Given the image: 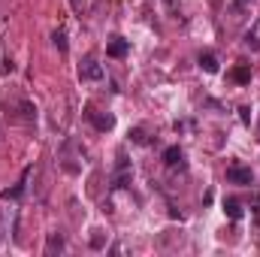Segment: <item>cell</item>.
<instances>
[{
	"instance_id": "obj_13",
	"label": "cell",
	"mask_w": 260,
	"mask_h": 257,
	"mask_svg": "<svg viewBox=\"0 0 260 257\" xmlns=\"http://www.w3.org/2000/svg\"><path fill=\"white\" fill-rule=\"evenodd\" d=\"M130 139H133V142H139V145H142V142H148V139H145V130H142V127L130 130Z\"/></svg>"
},
{
	"instance_id": "obj_6",
	"label": "cell",
	"mask_w": 260,
	"mask_h": 257,
	"mask_svg": "<svg viewBox=\"0 0 260 257\" xmlns=\"http://www.w3.org/2000/svg\"><path fill=\"white\" fill-rule=\"evenodd\" d=\"M182 160H185V154H182L179 145H170V148L164 151V164H167V167H182Z\"/></svg>"
},
{
	"instance_id": "obj_17",
	"label": "cell",
	"mask_w": 260,
	"mask_h": 257,
	"mask_svg": "<svg viewBox=\"0 0 260 257\" xmlns=\"http://www.w3.org/2000/svg\"><path fill=\"white\" fill-rule=\"evenodd\" d=\"M254 221H257V224H260V206H257V209H254Z\"/></svg>"
},
{
	"instance_id": "obj_2",
	"label": "cell",
	"mask_w": 260,
	"mask_h": 257,
	"mask_svg": "<svg viewBox=\"0 0 260 257\" xmlns=\"http://www.w3.org/2000/svg\"><path fill=\"white\" fill-rule=\"evenodd\" d=\"M85 118H88V121H91L97 130H103V133L115 127V118H112V115H100L94 106H85Z\"/></svg>"
},
{
	"instance_id": "obj_10",
	"label": "cell",
	"mask_w": 260,
	"mask_h": 257,
	"mask_svg": "<svg viewBox=\"0 0 260 257\" xmlns=\"http://www.w3.org/2000/svg\"><path fill=\"white\" fill-rule=\"evenodd\" d=\"M200 67H203L206 73H218V58H215L212 52H203V55H200Z\"/></svg>"
},
{
	"instance_id": "obj_9",
	"label": "cell",
	"mask_w": 260,
	"mask_h": 257,
	"mask_svg": "<svg viewBox=\"0 0 260 257\" xmlns=\"http://www.w3.org/2000/svg\"><path fill=\"white\" fill-rule=\"evenodd\" d=\"M224 212H227V218L239 221V218H242V203H239V200H224Z\"/></svg>"
},
{
	"instance_id": "obj_7",
	"label": "cell",
	"mask_w": 260,
	"mask_h": 257,
	"mask_svg": "<svg viewBox=\"0 0 260 257\" xmlns=\"http://www.w3.org/2000/svg\"><path fill=\"white\" fill-rule=\"evenodd\" d=\"M24 185H27V173L21 176V182H18V185H12V188H6V191L0 194V197H3V200H18V197L24 194Z\"/></svg>"
},
{
	"instance_id": "obj_16",
	"label": "cell",
	"mask_w": 260,
	"mask_h": 257,
	"mask_svg": "<svg viewBox=\"0 0 260 257\" xmlns=\"http://www.w3.org/2000/svg\"><path fill=\"white\" fill-rule=\"evenodd\" d=\"M233 3H236V6H245V3H251V0H233Z\"/></svg>"
},
{
	"instance_id": "obj_15",
	"label": "cell",
	"mask_w": 260,
	"mask_h": 257,
	"mask_svg": "<svg viewBox=\"0 0 260 257\" xmlns=\"http://www.w3.org/2000/svg\"><path fill=\"white\" fill-rule=\"evenodd\" d=\"M70 6H73V9H79V6H82V0H70Z\"/></svg>"
},
{
	"instance_id": "obj_1",
	"label": "cell",
	"mask_w": 260,
	"mask_h": 257,
	"mask_svg": "<svg viewBox=\"0 0 260 257\" xmlns=\"http://www.w3.org/2000/svg\"><path fill=\"white\" fill-rule=\"evenodd\" d=\"M227 182L230 185H251L254 173L248 167H242V164H233V167H227Z\"/></svg>"
},
{
	"instance_id": "obj_8",
	"label": "cell",
	"mask_w": 260,
	"mask_h": 257,
	"mask_svg": "<svg viewBox=\"0 0 260 257\" xmlns=\"http://www.w3.org/2000/svg\"><path fill=\"white\" fill-rule=\"evenodd\" d=\"M230 79H233V82H239V85H248V82H251V67H248V64L236 67V70L230 73Z\"/></svg>"
},
{
	"instance_id": "obj_4",
	"label": "cell",
	"mask_w": 260,
	"mask_h": 257,
	"mask_svg": "<svg viewBox=\"0 0 260 257\" xmlns=\"http://www.w3.org/2000/svg\"><path fill=\"white\" fill-rule=\"evenodd\" d=\"M127 182H130V164H127V157H118V170L112 176V188H124Z\"/></svg>"
},
{
	"instance_id": "obj_14",
	"label": "cell",
	"mask_w": 260,
	"mask_h": 257,
	"mask_svg": "<svg viewBox=\"0 0 260 257\" xmlns=\"http://www.w3.org/2000/svg\"><path fill=\"white\" fill-rule=\"evenodd\" d=\"M239 112H242V121H245V124H248V121H251V109H248V106H242V109H239Z\"/></svg>"
},
{
	"instance_id": "obj_11",
	"label": "cell",
	"mask_w": 260,
	"mask_h": 257,
	"mask_svg": "<svg viewBox=\"0 0 260 257\" xmlns=\"http://www.w3.org/2000/svg\"><path fill=\"white\" fill-rule=\"evenodd\" d=\"M61 248H64V239H61V236H49L46 251H49V254H55V251H61Z\"/></svg>"
},
{
	"instance_id": "obj_12",
	"label": "cell",
	"mask_w": 260,
	"mask_h": 257,
	"mask_svg": "<svg viewBox=\"0 0 260 257\" xmlns=\"http://www.w3.org/2000/svg\"><path fill=\"white\" fill-rule=\"evenodd\" d=\"M52 40H55V46H58L61 52H67V37H64V30H55V37H52Z\"/></svg>"
},
{
	"instance_id": "obj_3",
	"label": "cell",
	"mask_w": 260,
	"mask_h": 257,
	"mask_svg": "<svg viewBox=\"0 0 260 257\" xmlns=\"http://www.w3.org/2000/svg\"><path fill=\"white\" fill-rule=\"evenodd\" d=\"M79 79H85V82H97V79H103V67L97 64L94 58H88L85 64L79 67Z\"/></svg>"
},
{
	"instance_id": "obj_5",
	"label": "cell",
	"mask_w": 260,
	"mask_h": 257,
	"mask_svg": "<svg viewBox=\"0 0 260 257\" xmlns=\"http://www.w3.org/2000/svg\"><path fill=\"white\" fill-rule=\"evenodd\" d=\"M127 52H130V43L121 40V37L109 40V46H106V55H109V58H127Z\"/></svg>"
}]
</instances>
